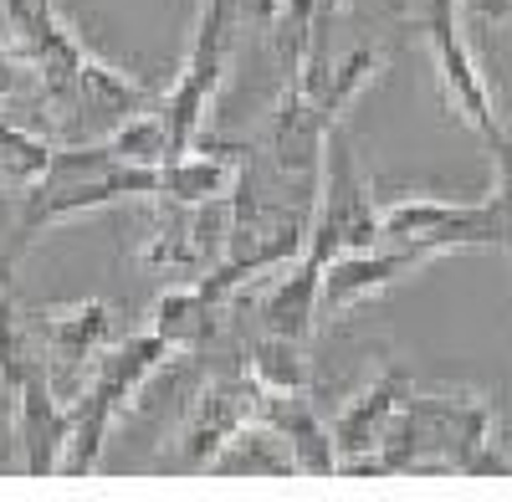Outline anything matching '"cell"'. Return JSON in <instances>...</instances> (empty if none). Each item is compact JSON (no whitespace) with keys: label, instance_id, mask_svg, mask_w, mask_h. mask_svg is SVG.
Wrapping results in <instances>:
<instances>
[{"label":"cell","instance_id":"cell-1","mask_svg":"<svg viewBox=\"0 0 512 502\" xmlns=\"http://www.w3.org/2000/svg\"><path fill=\"white\" fill-rule=\"evenodd\" d=\"M154 195H159V170L118 159L108 139L52 149L47 170L26 190L6 195V216H0V287L11 282V272L36 246V236H47L52 226L103 211V205H118V200H154Z\"/></svg>","mask_w":512,"mask_h":502},{"label":"cell","instance_id":"cell-2","mask_svg":"<svg viewBox=\"0 0 512 502\" xmlns=\"http://www.w3.org/2000/svg\"><path fill=\"white\" fill-rule=\"evenodd\" d=\"M6 11L36 67V103L52 108L57 123H82V129L108 134L123 118L154 108V93L144 82L93 57L52 0H6Z\"/></svg>","mask_w":512,"mask_h":502},{"label":"cell","instance_id":"cell-3","mask_svg":"<svg viewBox=\"0 0 512 502\" xmlns=\"http://www.w3.org/2000/svg\"><path fill=\"white\" fill-rule=\"evenodd\" d=\"M497 441V410L487 395H405L384 441L349 477H472L477 456Z\"/></svg>","mask_w":512,"mask_h":502},{"label":"cell","instance_id":"cell-4","mask_svg":"<svg viewBox=\"0 0 512 502\" xmlns=\"http://www.w3.org/2000/svg\"><path fill=\"white\" fill-rule=\"evenodd\" d=\"M169 359H175V349H169L154 328L134 333V339H123V344H108L93 359L88 380L72 395V436H67V456H62V477H93L98 472L118 415L139 400V390Z\"/></svg>","mask_w":512,"mask_h":502},{"label":"cell","instance_id":"cell-5","mask_svg":"<svg viewBox=\"0 0 512 502\" xmlns=\"http://www.w3.org/2000/svg\"><path fill=\"white\" fill-rule=\"evenodd\" d=\"M379 241V200L369 180L359 175L354 139L344 123L323 134V159H318V185H313V211H308V257L333 262L344 251H364Z\"/></svg>","mask_w":512,"mask_h":502},{"label":"cell","instance_id":"cell-6","mask_svg":"<svg viewBox=\"0 0 512 502\" xmlns=\"http://www.w3.org/2000/svg\"><path fill=\"white\" fill-rule=\"evenodd\" d=\"M236 31H241V0H200L195 36H190V52L180 62V77L169 82V93L159 98L169 154L190 149L205 134V113L216 108V93L231 72Z\"/></svg>","mask_w":512,"mask_h":502},{"label":"cell","instance_id":"cell-7","mask_svg":"<svg viewBox=\"0 0 512 502\" xmlns=\"http://www.w3.org/2000/svg\"><path fill=\"white\" fill-rule=\"evenodd\" d=\"M256 410H262V385H256L246 369L216 374V380L195 395L175 446L159 456V472L164 477H205L221 462V451L256 421Z\"/></svg>","mask_w":512,"mask_h":502},{"label":"cell","instance_id":"cell-8","mask_svg":"<svg viewBox=\"0 0 512 502\" xmlns=\"http://www.w3.org/2000/svg\"><path fill=\"white\" fill-rule=\"evenodd\" d=\"M425 41H431V62H436V77H441V93H446L451 113L492 149L507 134V123L497 113V98L482 77L472 41L461 36V6L456 0H431V11H425Z\"/></svg>","mask_w":512,"mask_h":502},{"label":"cell","instance_id":"cell-9","mask_svg":"<svg viewBox=\"0 0 512 502\" xmlns=\"http://www.w3.org/2000/svg\"><path fill=\"white\" fill-rule=\"evenodd\" d=\"M6 436L11 462L21 477H62V456L72 436V400L36 369L21 380L16 395H6Z\"/></svg>","mask_w":512,"mask_h":502},{"label":"cell","instance_id":"cell-10","mask_svg":"<svg viewBox=\"0 0 512 502\" xmlns=\"http://www.w3.org/2000/svg\"><path fill=\"white\" fill-rule=\"evenodd\" d=\"M31 328H36L41 359H47V380L72 400L82 390V380H88L93 359L113 344V308L98 298L31 308Z\"/></svg>","mask_w":512,"mask_h":502},{"label":"cell","instance_id":"cell-11","mask_svg":"<svg viewBox=\"0 0 512 502\" xmlns=\"http://www.w3.org/2000/svg\"><path fill=\"white\" fill-rule=\"evenodd\" d=\"M231 241V200H210V205H169L164 200V221L154 226L144 262L175 282H195L205 272H216Z\"/></svg>","mask_w":512,"mask_h":502},{"label":"cell","instance_id":"cell-12","mask_svg":"<svg viewBox=\"0 0 512 502\" xmlns=\"http://www.w3.org/2000/svg\"><path fill=\"white\" fill-rule=\"evenodd\" d=\"M431 262V251L425 246H390V241H374L364 251H344V257L323 262V287H318V318L333 323L354 313L359 303L379 298L384 287L405 282L415 267Z\"/></svg>","mask_w":512,"mask_h":502},{"label":"cell","instance_id":"cell-13","mask_svg":"<svg viewBox=\"0 0 512 502\" xmlns=\"http://www.w3.org/2000/svg\"><path fill=\"white\" fill-rule=\"evenodd\" d=\"M282 451H287V467L297 477H338V446H333V431L328 421L313 410L308 390H287V395H272L262 390V410H256Z\"/></svg>","mask_w":512,"mask_h":502},{"label":"cell","instance_id":"cell-14","mask_svg":"<svg viewBox=\"0 0 512 502\" xmlns=\"http://www.w3.org/2000/svg\"><path fill=\"white\" fill-rule=\"evenodd\" d=\"M415 385H410V369L405 364H384L374 380L333 415V446H338V472L344 467H354V462H364V456L384 441V431H390V421H395V410L405 405V395H410Z\"/></svg>","mask_w":512,"mask_h":502},{"label":"cell","instance_id":"cell-15","mask_svg":"<svg viewBox=\"0 0 512 502\" xmlns=\"http://www.w3.org/2000/svg\"><path fill=\"white\" fill-rule=\"evenodd\" d=\"M231 303L236 298H221L205 282H180L149 308V328L175 354H205L221 349V339L231 333Z\"/></svg>","mask_w":512,"mask_h":502},{"label":"cell","instance_id":"cell-16","mask_svg":"<svg viewBox=\"0 0 512 502\" xmlns=\"http://www.w3.org/2000/svg\"><path fill=\"white\" fill-rule=\"evenodd\" d=\"M246 170V149L231 144H190L180 154H169L159 164V195L169 205H210V200H231Z\"/></svg>","mask_w":512,"mask_h":502},{"label":"cell","instance_id":"cell-17","mask_svg":"<svg viewBox=\"0 0 512 502\" xmlns=\"http://www.w3.org/2000/svg\"><path fill=\"white\" fill-rule=\"evenodd\" d=\"M318 287H323V262H313L308 251L292 257L282 267V277L272 282V292L262 298V333H282V339L308 344L318 318Z\"/></svg>","mask_w":512,"mask_h":502},{"label":"cell","instance_id":"cell-18","mask_svg":"<svg viewBox=\"0 0 512 502\" xmlns=\"http://www.w3.org/2000/svg\"><path fill=\"white\" fill-rule=\"evenodd\" d=\"M492 159H497V185L487 200H461V216L451 226V251L466 246L512 251V134L492 144Z\"/></svg>","mask_w":512,"mask_h":502},{"label":"cell","instance_id":"cell-19","mask_svg":"<svg viewBox=\"0 0 512 502\" xmlns=\"http://www.w3.org/2000/svg\"><path fill=\"white\" fill-rule=\"evenodd\" d=\"M47 369L36 344V328H31V308H21L11 298V287H0V400L16 395L26 374Z\"/></svg>","mask_w":512,"mask_h":502},{"label":"cell","instance_id":"cell-20","mask_svg":"<svg viewBox=\"0 0 512 502\" xmlns=\"http://www.w3.org/2000/svg\"><path fill=\"white\" fill-rule=\"evenodd\" d=\"M241 369L272 395L308 390V344L282 339V333H256V339L246 344V364Z\"/></svg>","mask_w":512,"mask_h":502},{"label":"cell","instance_id":"cell-21","mask_svg":"<svg viewBox=\"0 0 512 502\" xmlns=\"http://www.w3.org/2000/svg\"><path fill=\"white\" fill-rule=\"evenodd\" d=\"M52 149H57V144H47L36 129H26V123H16V118L0 113V190H6V195L26 190L41 170H47Z\"/></svg>","mask_w":512,"mask_h":502},{"label":"cell","instance_id":"cell-22","mask_svg":"<svg viewBox=\"0 0 512 502\" xmlns=\"http://www.w3.org/2000/svg\"><path fill=\"white\" fill-rule=\"evenodd\" d=\"M0 103H36V67L6 0H0Z\"/></svg>","mask_w":512,"mask_h":502},{"label":"cell","instance_id":"cell-23","mask_svg":"<svg viewBox=\"0 0 512 502\" xmlns=\"http://www.w3.org/2000/svg\"><path fill=\"white\" fill-rule=\"evenodd\" d=\"M456 6L482 16V21H492V26H512V0H456Z\"/></svg>","mask_w":512,"mask_h":502},{"label":"cell","instance_id":"cell-24","mask_svg":"<svg viewBox=\"0 0 512 502\" xmlns=\"http://www.w3.org/2000/svg\"><path fill=\"white\" fill-rule=\"evenodd\" d=\"M344 11V0H318V11H313V41H308V52L313 47H323V36H328V26H333V16ZM303 52V57H308Z\"/></svg>","mask_w":512,"mask_h":502}]
</instances>
